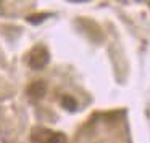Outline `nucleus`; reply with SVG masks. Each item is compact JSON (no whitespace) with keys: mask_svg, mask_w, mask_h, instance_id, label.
Returning a JSON list of instances; mask_svg holds the SVG:
<instances>
[{"mask_svg":"<svg viewBox=\"0 0 150 143\" xmlns=\"http://www.w3.org/2000/svg\"><path fill=\"white\" fill-rule=\"evenodd\" d=\"M62 104H63V108L68 109V111H76V108H78L76 100L73 97H69V95H65V97L62 98Z\"/></svg>","mask_w":150,"mask_h":143,"instance_id":"4","label":"nucleus"},{"mask_svg":"<svg viewBox=\"0 0 150 143\" xmlns=\"http://www.w3.org/2000/svg\"><path fill=\"white\" fill-rule=\"evenodd\" d=\"M44 143H66V137L65 133H60V132H55V133L49 132Z\"/></svg>","mask_w":150,"mask_h":143,"instance_id":"3","label":"nucleus"},{"mask_svg":"<svg viewBox=\"0 0 150 143\" xmlns=\"http://www.w3.org/2000/svg\"><path fill=\"white\" fill-rule=\"evenodd\" d=\"M28 93L33 98H42L44 93H45V82L42 81H36L28 87Z\"/></svg>","mask_w":150,"mask_h":143,"instance_id":"2","label":"nucleus"},{"mask_svg":"<svg viewBox=\"0 0 150 143\" xmlns=\"http://www.w3.org/2000/svg\"><path fill=\"white\" fill-rule=\"evenodd\" d=\"M28 63H29V66L33 69H42L49 63V52H47V48L45 47H36L29 53Z\"/></svg>","mask_w":150,"mask_h":143,"instance_id":"1","label":"nucleus"},{"mask_svg":"<svg viewBox=\"0 0 150 143\" xmlns=\"http://www.w3.org/2000/svg\"><path fill=\"white\" fill-rule=\"evenodd\" d=\"M47 18V15L45 13H42V15H33V16H28V21H29V23H40V21H44Z\"/></svg>","mask_w":150,"mask_h":143,"instance_id":"5","label":"nucleus"}]
</instances>
